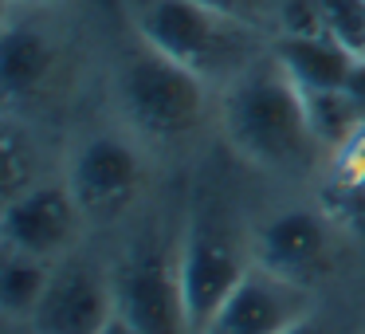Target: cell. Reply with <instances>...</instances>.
Masks as SVG:
<instances>
[{
	"label": "cell",
	"mask_w": 365,
	"mask_h": 334,
	"mask_svg": "<svg viewBox=\"0 0 365 334\" xmlns=\"http://www.w3.org/2000/svg\"><path fill=\"white\" fill-rule=\"evenodd\" d=\"M322 32L354 56H365V0H314Z\"/></svg>",
	"instance_id": "2e32d148"
},
{
	"label": "cell",
	"mask_w": 365,
	"mask_h": 334,
	"mask_svg": "<svg viewBox=\"0 0 365 334\" xmlns=\"http://www.w3.org/2000/svg\"><path fill=\"white\" fill-rule=\"evenodd\" d=\"M208 91H212L208 79L161 56L142 36H134L110 75V95L122 126L138 142L153 146L189 138L208 114Z\"/></svg>",
	"instance_id": "3957f363"
},
{
	"label": "cell",
	"mask_w": 365,
	"mask_h": 334,
	"mask_svg": "<svg viewBox=\"0 0 365 334\" xmlns=\"http://www.w3.org/2000/svg\"><path fill=\"white\" fill-rule=\"evenodd\" d=\"M98 334H145V330H138L134 323H126V318H122V315H114V318H110V323H106V326H103V330H98Z\"/></svg>",
	"instance_id": "d6986e66"
},
{
	"label": "cell",
	"mask_w": 365,
	"mask_h": 334,
	"mask_svg": "<svg viewBox=\"0 0 365 334\" xmlns=\"http://www.w3.org/2000/svg\"><path fill=\"white\" fill-rule=\"evenodd\" d=\"M283 334H330L322 323H314V315H307V318H299V323L291 326V330H283Z\"/></svg>",
	"instance_id": "ffe728a7"
},
{
	"label": "cell",
	"mask_w": 365,
	"mask_h": 334,
	"mask_svg": "<svg viewBox=\"0 0 365 334\" xmlns=\"http://www.w3.org/2000/svg\"><path fill=\"white\" fill-rule=\"evenodd\" d=\"M114 307L145 334H192L185 310L177 244L161 236H138L110 260Z\"/></svg>",
	"instance_id": "277c9868"
},
{
	"label": "cell",
	"mask_w": 365,
	"mask_h": 334,
	"mask_svg": "<svg viewBox=\"0 0 365 334\" xmlns=\"http://www.w3.org/2000/svg\"><path fill=\"white\" fill-rule=\"evenodd\" d=\"M220 130L247 166L267 173H310L326 161L307 98L271 48L220 87Z\"/></svg>",
	"instance_id": "6da1fadb"
},
{
	"label": "cell",
	"mask_w": 365,
	"mask_h": 334,
	"mask_svg": "<svg viewBox=\"0 0 365 334\" xmlns=\"http://www.w3.org/2000/svg\"><path fill=\"white\" fill-rule=\"evenodd\" d=\"M177 260H181L189 326L192 334H200V326L212 318V310L224 303V295L255 263V248L220 213H192L185 221L181 240H177Z\"/></svg>",
	"instance_id": "5b68a950"
},
{
	"label": "cell",
	"mask_w": 365,
	"mask_h": 334,
	"mask_svg": "<svg viewBox=\"0 0 365 334\" xmlns=\"http://www.w3.org/2000/svg\"><path fill=\"white\" fill-rule=\"evenodd\" d=\"M326 189L334 197H349V193L365 189V122L326 153Z\"/></svg>",
	"instance_id": "9a60e30c"
},
{
	"label": "cell",
	"mask_w": 365,
	"mask_h": 334,
	"mask_svg": "<svg viewBox=\"0 0 365 334\" xmlns=\"http://www.w3.org/2000/svg\"><path fill=\"white\" fill-rule=\"evenodd\" d=\"M0 224H4V248L56 263L75 248L87 216L63 177V181H32L28 189L12 193Z\"/></svg>",
	"instance_id": "ba28073f"
},
{
	"label": "cell",
	"mask_w": 365,
	"mask_h": 334,
	"mask_svg": "<svg viewBox=\"0 0 365 334\" xmlns=\"http://www.w3.org/2000/svg\"><path fill=\"white\" fill-rule=\"evenodd\" d=\"M255 263L271 268L275 275L291 279L299 287H310L326 275L334 252H330V216L318 208H279L255 228L252 236Z\"/></svg>",
	"instance_id": "30bf717a"
},
{
	"label": "cell",
	"mask_w": 365,
	"mask_h": 334,
	"mask_svg": "<svg viewBox=\"0 0 365 334\" xmlns=\"http://www.w3.org/2000/svg\"><path fill=\"white\" fill-rule=\"evenodd\" d=\"M67 185L79 201L83 216L95 224H110L138 201L145 181V166L134 134H87L71 150Z\"/></svg>",
	"instance_id": "8992f818"
},
{
	"label": "cell",
	"mask_w": 365,
	"mask_h": 334,
	"mask_svg": "<svg viewBox=\"0 0 365 334\" xmlns=\"http://www.w3.org/2000/svg\"><path fill=\"white\" fill-rule=\"evenodd\" d=\"M114 315L118 307H114L110 263L67 252L63 260H56L48 291L24 326L32 334H98Z\"/></svg>",
	"instance_id": "52a82bcc"
},
{
	"label": "cell",
	"mask_w": 365,
	"mask_h": 334,
	"mask_svg": "<svg viewBox=\"0 0 365 334\" xmlns=\"http://www.w3.org/2000/svg\"><path fill=\"white\" fill-rule=\"evenodd\" d=\"M271 51L283 64V71L299 83V91H330L341 87L354 64V51L341 48L326 32H302V36H275Z\"/></svg>",
	"instance_id": "8fae6325"
},
{
	"label": "cell",
	"mask_w": 365,
	"mask_h": 334,
	"mask_svg": "<svg viewBox=\"0 0 365 334\" xmlns=\"http://www.w3.org/2000/svg\"><path fill=\"white\" fill-rule=\"evenodd\" d=\"M56 64L59 56L48 32H40L36 24H9L4 48H0V83H4V95L12 103L40 95L56 75Z\"/></svg>",
	"instance_id": "7c38bea8"
},
{
	"label": "cell",
	"mask_w": 365,
	"mask_h": 334,
	"mask_svg": "<svg viewBox=\"0 0 365 334\" xmlns=\"http://www.w3.org/2000/svg\"><path fill=\"white\" fill-rule=\"evenodd\" d=\"M200 4H208V9L224 12V16L244 20V24L259 28V32H267L271 40H275V36H279V20H283V4H287V0H200Z\"/></svg>",
	"instance_id": "e0dca14e"
},
{
	"label": "cell",
	"mask_w": 365,
	"mask_h": 334,
	"mask_svg": "<svg viewBox=\"0 0 365 334\" xmlns=\"http://www.w3.org/2000/svg\"><path fill=\"white\" fill-rule=\"evenodd\" d=\"M341 91H346V98L354 103L357 118L365 122V56H357L354 64H349V75H346V83H341Z\"/></svg>",
	"instance_id": "ac0fdd59"
},
{
	"label": "cell",
	"mask_w": 365,
	"mask_h": 334,
	"mask_svg": "<svg viewBox=\"0 0 365 334\" xmlns=\"http://www.w3.org/2000/svg\"><path fill=\"white\" fill-rule=\"evenodd\" d=\"M302 98H307L310 130H314V138L322 142L326 153H330L334 146H341L357 126H361L354 103L346 98V91H341V87H330V91H302Z\"/></svg>",
	"instance_id": "5bb4252c"
},
{
	"label": "cell",
	"mask_w": 365,
	"mask_h": 334,
	"mask_svg": "<svg viewBox=\"0 0 365 334\" xmlns=\"http://www.w3.org/2000/svg\"><path fill=\"white\" fill-rule=\"evenodd\" d=\"M307 315L310 287H299L263 263H252L212 310V318L200 326V334H283Z\"/></svg>",
	"instance_id": "9c48e42d"
},
{
	"label": "cell",
	"mask_w": 365,
	"mask_h": 334,
	"mask_svg": "<svg viewBox=\"0 0 365 334\" xmlns=\"http://www.w3.org/2000/svg\"><path fill=\"white\" fill-rule=\"evenodd\" d=\"M51 268H56L51 260L9 248L4 263H0V307H4V315L16 318V323H28L51 283Z\"/></svg>",
	"instance_id": "4fadbf2b"
},
{
	"label": "cell",
	"mask_w": 365,
	"mask_h": 334,
	"mask_svg": "<svg viewBox=\"0 0 365 334\" xmlns=\"http://www.w3.org/2000/svg\"><path fill=\"white\" fill-rule=\"evenodd\" d=\"M12 4H24V9H56V4H67V0H12Z\"/></svg>",
	"instance_id": "44dd1931"
},
{
	"label": "cell",
	"mask_w": 365,
	"mask_h": 334,
	"mask_svg": "<svg viewBox=\"0 0 365 334\" xmlns=\"http://www.w3.org/2000/svg\"><path fill=\"white\" fill-rule=\"evenodd\" d=\"M134 36L161 56L197 71L212 87L232 83L247 64L271 48V36L236 16L208 9L200 0H138Z\"/></svg>",
	"instance_id": "7a4b0ae2"
}]
</instances>
